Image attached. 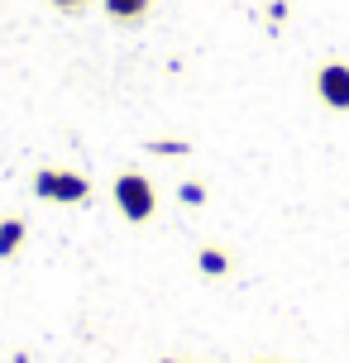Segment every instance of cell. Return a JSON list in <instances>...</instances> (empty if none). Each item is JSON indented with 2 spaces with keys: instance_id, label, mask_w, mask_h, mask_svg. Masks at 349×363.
<instances>
[{
  "instance_id": "6da1fadb",
  "label": "cell",
  "mask_w": 349,
  "mask_h": 363,
  "mask_svg": "<svg viewBox=\"0 0 349 363\" xmlns=\"http://www.w3.org/2000/svg\"><path fill=\"white\" fill-rule=\"evenodd\" d=\"M111 201H115V211H120V220H129V225H148V220L158 216V186L139 167H120L115 172Z\"/></svg>"
},
{
  "instance_id": "7a4b0ae2",
  "label": "cell",
  "mask_w": 349,
  "mask_h": 363,
  "mask_svg": "<svg viewBox=\"0 0 349 363\" xmlns=\"http://www.w3.org/2000/svg\"><path fill=\"white\" fill-rule=\"evenodd\" d=\"M34 196L53 201V206H87L92 201V177L77 167H38L34 172Z\"/></svg>"
},
{
  "instance_id": "3957f363",
  "label": "cell",
  "mask_w": 349,
  "mask_h": 363,
  "mask_svg": "<svg viewBox=\"0 0 349 363\" xmlns=\"http://www.w3.org/2000/svg\"><path fill=\"white\" fill-rule=\"evenodd\" d=\"M311 91H316V101H321L326 110L349 115V62L345 57H326V62L316 67V77H311Z\"/></svg>"
},
{
  "instance_id": "277c9868",
  "label": "cell",
  "mask_w": 349,
  "mask_h": 363,
  "mask_svg": "<svg viewBox=\"0 0 349 363\" xmlns=\"http://www.w3.org/2000/svg\"><path fill=\"white\" fill-rule=\"evenodd\" d=\"M101 10H106V19L111 24H144L148 15H153V0H101Z\"/></svg>"
},
{
  "instance_id": "5b68a950",
  "label": "cell",
  "mask_w": 349,
  "mask_h": 363,
  "mask_svg": "<svg viewBox=\"0 0 349 363\" xmlns=\"http://www.w3.org/2000/svg\"><path fill=\"white\" fill-rule=\"evenodd\" d=\"M230 268H235V258L225 254L221 244H201V249H196V272H201V277H225Z\"/></svg>"
},
{
  "instance_id": "8992f818",
  "label": "cell",
  "mask_w": 349,
  "mask_h": 363,
  "mask_svg": "<svg viewBox=\"0 0 349 363\" xmlns=\"http://www.w3.org/2000/svg\"><path fill=\"white\" fill-rule=\"evenodd\" d=\"M24 235H29V225H24L19 216L0 220V263H5V258H15L19 249H24Z\"/></svg>"
},
{
  "instance_id": "52a82bcc",
  "label": "cell",
  "mask_w": 349,
  "mask_h": 363,
  "mask_svg": "<svg viewBox=\"0 0 349 363\" xmlns=\"http://www.w3.org/2000/svg\"><path fill=\"white\" fill-rule=\"evenodd\" d=\"M144 153H153V158H192V144L187 139H148Z\"/></svg>"
},
{
  "instance_id": "ba28073f",
  "label": "cell",
  "mask_w": 349,
  "mask_h": 363,
  "mask_svg": "<svg viewBox=\"0 0 349 363\" xmlns=\"http://www.w3.org/2000/svg\"><path fill=\"white\" fill-rule=\"evenodd\" d=\"M177 201L182 206H206V182H182L177 186Z\"/></svg>"
},
{
  "instance_id": "9c48e42d",
  "label": "cell",
  "mask_w": 349,
  "mask_h": 363,
  "mask_svg": "<svg viewBox=\"0 0 349 363\" xmlns=\"http://www.w3.org/2000/svg\"><path fill=\"white\" fill-rule=\"evenodd\" d=\"M48 5H53L57 15H82V10H87L92 0H48Z\"/></svg>"
},
{
  "instance_id": "30bf717a",
  "label": "cell",
  "mask_w": 349,
  "mask_h": 363,
  "mask_svg": "<svg viewBox=\"0 0 349 363\" xmlns=\"http://www.w3.org/2000/svg\"><path fill=\"white\" fill-rule=\"evenodd\" d=\"M268 24H273V29L287 24V0H273V5H268Z\"/></svg>"
},
{
  "instance_id": "8fae6325",
  "label": "cell",
  "mask_w": 349,
  "mask_h": 363,
  "mask_svg": "<svg viewBox=\"0 0 349 363\" xmlns=\"http://www.w3.org/2000/svg\"><path fill=\"white\" fill-rule=\"evenodd\" d=\"M163 363H182V359H163ZM258 363H273V359H258Z\"/></svg>"
}]
</instances>
